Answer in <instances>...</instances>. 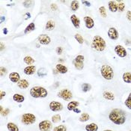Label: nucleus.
I'll return each instance as SVG.
<instances>
[{
	"instance_id": "1",
	"label": "nucleus",
	"mask_w": 131,
	"mask_h": 131,
	"mask_svg": "<svg viewBox=\"0 0 131 131\" xmlns=\"http://www.w3.org/2000/svg\"><path fill=\"white\" fill-rule=\"evenodd\" d=\"M109 119L117 125H122L126 121L124 112L119 109H114L109 114Z\"/></svg>"
},
{
	"instance_id": "2",
	"label": "nucleus",
	"mask_w": 131,
	"mask_h": 131,
	"mask_svg": "<svg viewBox=\"0 0 131 131\" xmlns=\"http://www.w3.org/2000/svg\"><path fill=\"white\" fill-rule=\"evenodd\" d=\"M106 41L102 37L99 35H95L93 38L91 43V47L93 49L98 52H103L106 49Z\"/></svg>"
},
{
	"instance_id": "3",
	"label": "nucleus",
	"mask_w": 131,
	"mask_h": 131,
	"mask_svg": "<svg viewBox=\"0 0 131 131\" xmlns=\"http://www.w3.org/2000/svg\"><path fill=\"white\" fill-rule=\"evenodd\" d=\"M30 95L34 98H44L47 97L48 91L41 86H34L30 89Z\"/></svg>"
},
{
	"instance_id": "4",
	"label": "nucleus",
	"mask_w": 131,
	"mask_h": 131,
	"mask_svg": "<svg viewBox=\"0 0 131 131\" xmlns=\"http://www.w3.org/2000/svg\"><path fill=\"white\" fill-rule=\"evenodd\" d=\"M101 76L106 80H111L114 77V71L110 65L103 64L101 68Z\"/></svg>"
},
{
	"instance_id": "5",
	"label": "nucleus",
	"mask_w": 131,
	"mask_h": 131,
	"mask_svg": "<svg viewBox=\"0 0 131 131\" xmlns=\"http://www.w3.org/2000/svg\"><path fill=\"white\" fill-rule=\"evenodd\" d=\"M36 121V117L34 114L25 113L22 116V122L26 125H30Z\"/></svg>"
},
{
	"instance_id": "6",
	"label": "nucleus",
	"mask_w": 131,
	"mask_h": 131,
	"mask_svg": "<svg viewBox=\"0 0 131 131\" xmlns=\"http://www.w3.org/2000/svg\"><path fill=\"white\" fill-rule=\"evenodd\" d=\"M84 56H82V55H79L77 56L74 60L73 61V65L75 67L76 69L79 70V71H82L84 68Z\"/></svg>"
},
{
	"instance_id": "7",
	"label": "nucleus",
	"mask_w": 131,
	"mask_h": 131,
	"mask_svg": "<svg viewBox=\"0 0 131 131\" xmlns=\"http://www.w3.org/2000/svg\"><path fill=\"white\" fill-rule=\"evenodd\" d=\"M57 96L64 101H70L72 98V92L67 89H64L58 92Z\"/></svg>"
},
{
	"instance_id": "8",
	"label": "nucleus",
	"mask_w": 131,
	"mask_h": 131,
	"mask_svg": "<svg viewBox=\"0 0 131 131\" xmlns=\"http://www.w3.org/2000/svg\"><path fill=\"white\" fill-rule=\"evenodd\" d=\"M38 127L40 131H50L52 128V123L48 120L40 121Z\"/></svg>"
},
{
	"instance_id": "9",
	"label": "nucleus",
	"mask_w": 131,
	"mask_h": 131,
	"mask_svg": "<svg viewBox=\"0 0 131 131\" xmlns=\"http://www.w3.org/2000/svg\"><path fill=\"white\" fill-rule=\"evenodd\" d=\"M115 52L117 54L118 56L121 58H124L127 56V52L126 49L122 46V45H117L115 47Z\"/></svg>"
},
{
	"instance_id": "10",
	"label": "nucleus",
	"mask_w": 131,
	"mask_h": 131,
	"mask_svg": "<svg viewBox=\"0 0 131 131\" xmlns=\"http://www.w3.org/2000/svg\"><path fill=\"white\" fill-rule=\"evenodd\" d=\"M50 109L52 112H60L63 110V105L60 102L57 101H52L50 103Z\"/></svg>"
},
{
	"instance_id": "11",
	"label": "nucleus",
	"mask_w": 131,
	"mask_h": 131,
	"mask_svg": "<svg viewBox=\"0 0 131 131\" xmlns=\"http://www.w3.org/2000/svg\"><path fill=\"white\" fill-rule=\"evenodd\" d=\"M107 34H108L109 38H110L111 40H118V38H119V34H118V31H117V29H116L115 28H114V27L110 28L109 30H108Z\"/></svg>"
},
{
	"instance_id": "12",
	"label": "nucleus",
	"mask_w": 131,
	"mask_h": 131,
	"mask_svg": "<svg viewBox=\"0 0 131 131\" xmlns=\"http://www.w3.org/2000/svg\"><path fill=\"white\" fill-rule=\"evenodd\" d=\"M38 40L42 45H48L51 42L50 38L46 34H42L39 35V37L38 38Z\"/></svg>"
},
{
	"instance_id": "13",
	"label": "nucleus",
	"mask_w": 131,
	"mask_h": 131,
	"mask_svg": "<svg viewBox=\"0 0 131 131\" xmlns=\"http://www.w3.org/2000/svg\"><path fill=\"white\" fill-rule=\"evenodd\" d=\"M84 22H85V27L89 29H91L94 26V22L91 17H89V16L84 17Z\"/></svg>"
},
{
	"instance_id": "14",
	"label": "nucleus",
	"mask_w": 131,
	"mask_h": 131,
	"mask_svg": "<svg viewBox=\"0 0 131 131\" xmlns=\"http://www.w3.org/2000/svg\"><path fill=\"white\" fill-rule=\"evenodd\" d=\"M71 20L73 26H74V28H76V29L80 28V20L79 19V17L77 15H75V14L71 15Z\"/></svg>"
},
{
	"instance_id": "15",
	"label": "nucleus",
	"mask_w": 131,
	"mask_h": 131,
	"mask_svg": "<svg viewBox=\"0 0 131 131\" xmlns=\"http://www.w3.org/2000/svg\"><path fill=\"white\" fill-rule=\"evenodd\" d=\"M8 77H9V80L12 82H14V83H17L20 80V73H17V72L10 73V74H9V76H8Z\"/></svg>"
},
{
	"instance_id": "16",
	"label": "nucleus",
	"mask_w": 131,
	"mask_h": 131,
	"mask_svg": "<svg viewBox=\"0 0 131 131\" xmlns=\"http://www.w3.org/2000/svg\"><path fill=\"white\" fill-rule=\"evenodd\" d=\"M36 71V67L35 65H30V66H28L26 68H24L23 70V72L25 74L28 75V76H30V75H32L35 73Z\"/></svg>"
},
{
	"instance_id": "17",
	"label": "nucleus",
	"mask_w": 131,
	"mask_h": 131,
	"mask_svg": "<svg viewBox=\"0 0 131 131\" xmlns=\"http://www.w3.org/2000/svg\"><path fill=\"white\" fill-rule=\"evenodd\" d=\"M109 9L111 12H117L118 11V3L115 1H110L108 3Z\"/></svg>"
},
{
	"instance_id": "18",
	"label": "nucleus",
	"mask_w": 131,
	"mask_h": 131,
	"mask_svg": "<svg viewBox=\"0 0 131 131\" xmlns=\"http://www.w3.org/2000/svg\"><path fill=\"white\" fill-rule=\"evenodd\" d=\"M17 86L21 89H26L29 87V82L26 80H20L17 82Z\"/></svg>"
},
{
	"instance_id": "19",
	"label": "nucleus",
	"mask_w": 131,
	"mask_h": 131,
	"mask_svg": "<svg viewBox=\"0 0 131 131\" xmlns=\"http://www.w3.org/2000/svg\"><path fill=\"white\" fill-rule=\"evenodd\" d=\"M56 71H58V73H59L61 74H64L68 71V68L65 67L63 64H57L56 65Z\"/></svg>"
},
{
	"instance_id": "20",
	"label": "nucleus",
	"mask_w": 131,
	"mask_h": 131,
	"mask_svg": "<svg viewBox=\"0 0 131 131\" xmlns=\"http://www.w3.org/2000/svg\"><path fill=\"white\" fill-rule=\"evenodd\" d=\"M103 97L108 101H114L115 100V95L113 93H112L110 91H105L103 93Z\"/></svg>"
},
{
	"instance_id": "21",
	"label": "nucleus",
	"mask_w": 131,
	"mask_h": 131,
	"mask_svg": "<svg viewBox=\"0 0 131 131\" xmlns=\"http://www.w3.org/2000/svg\"><path fill=\"white\" fill-rule=\"evenodd\" d=\"M79 105H80V103L78 101H71L68 104L67 108L69 111H73L74 109L78 108Z\"/></svg>"
},
{
	"instance_id": "22",
	"label": "nucleus",
	"mask_w": 131,
	"mask_h": 131,
	"mask_svg": "<svg viewBox=\"0 0 131 131\" xmlns=\"http://www.w3.org/2000/svg\"><path fill=\"white\" fill-rule=\"evenodd\" d=\"M86 131H97L98 130V126L95 123H91L89 124H87L85 127Z\"/></svg>"
},
{
	"instance_id": "23",
	"label": "nucleus",
	"mask_w": 131,
	"mask_h": 131,
	"mask_svg": "<svg viewBox=\"0 0 131 131\" xmlns=\"http://www.w3.org/2000/svg\"><path fill=\"white\" fill-rule=\"evenodd\" d=\"M122 80L126 83H131V72H125L122 75Z\"/></svg>"
},
{
	"instance_id": "24",
	"label": "nucleus",
	"mask_w": 131,
	"mask_h": 131,
	"mask_svg": "<svg viewBox=\"0 0 131 131\" xmlns=\"http://www.w3.org/2000/svg\"><path fill=\"white\" fill-rule=\"evenodd\" d=\"M35 29V24L34 23H31L26 26V28L25 29L24 33L25 34H29V33H30L31 31H33Z\"/></svg>"
},
{
	"instance_id": "25",
	"label": "nucleus",
	"mask_w": 131,
	"mask_h": 131,
	"mask_svg": "<svg viewBox=\"0 0 131 131\" xmlns=\"http://www.w3.org/2000/svg\"><path fill=\"white\" fill-rule=\"evenodd\" d=\"M13 100L17 103H23L25 101V97L20 94H14L13 95Z\"/></svg>"
},
{
	"instance_id": "26",
	"label": "nucleus",
	"mask_w": 131,
	"mask_h": 131,
	"mask_svg": "<svg viewBox=\"0 0 131 131\" xmlns=\"http://www.w3.org/2000/svg\"><path fill=\"white\" fill-rule=\"evenodd\" d=\"M55 26H56L55 23H54L53 21H52V20H49V21H47V23H46L45 29H46V30L52 31L55 29Z\"/></svg>"
},
{
	"instance_id": "27",
	"label": "nucleus",
	"mask_w": 131,
	"mask_h": 131,
	"mask_svg": "<svg viewBox=\"0 0 131 131\" xmlns=\"http://www.w3.org/2000/svg\"><path fill=\"white\" fill-rule=\"evenodd\" d=\"M7 128L9 131H19V127L12 122H9L7 124Z\"/></svg>"
},
{
	"instance_id": "28",
	"label": "nucleus",
	"mask_w": 131,
	"mask_h": 131,
	"mask_svg": "<svg viewBox=\"0 0 131 131\" xmlns=\"http://www.w3.org/2000/svg\"><path fill=\"white\" fill-rule=\"evenodd\" d=\"M80 8V2L78 1H76V0H73L72 1L71 3V9L73 11H76L79 9Z\"/></svg>"
},
{
	"instance_id": "29",
	"label": "nucleus",
	"mask_w": 131,
	"mask_h": 131,
	"mask_svg": "<svg viewBox=\"0 0 131 131\" xmlns=\"http://www.w3.org/2000/svg\"><path fill=\"white\" fill-rule=\"evenodd\" d=\"M90 118V116L88 113L86 112H84L82 113V115H80V117L79 118V121L80 122H86L87 121H89Z\"/></svg>"
},
{
	"instance_id": "30",
	"label": "nucleus",
	"mask_w": 131,
	"mask_h": 131,
	"mask_svg": "<svg viewBox=\"0 0 131 131\" xmlns=\"http://www.w3.org/2000/svg\"><path fill=\"white\" fill-rule=\"evenodd\" d=\"M23 61H24V62H25L26 64H29V66H30L31 64H34V63L35 62V60L33 58H31V56H26V57L23 59Z\"/></svg>"
},
{
	"instance_id": "31",
	"label": "nucleus",
	"mask_w": 131,
	"mask_h": 131,
	"mask_svg": "<svg viewBox=\"0 0 131 131\" xmlns=\"http://www.w3.org/2000/svg\"><path fill=\"white\" fill-rule=\"evenodd\" d=\"M99 13L101 15V17H103V18H106L107 17V14H106V9L104 6H101L99 8Z\"/></svg>"
},
{
	"instance_id": "32",
	"label": "nucleus",
	"mask_w": 131,
	"mask_h": 131,
	"mask_svg": "<svg viewBox=\"0 0 131 131\" xmlns=\"http://www.w3.org/2000/svg\"><path fill=\"white\" fill-rule=\"evenodd\" d=\"M124 104H125V106L127 107V109L131 110V93L129 94L127 98V99L125 100V101H124Z\"/></svg>"
},
{
	"instance_id": "33",
	"label": "nucleus",
	"mask_w": 131,
	"mask_h": 131,
	"mask_svg": "<svg viewBox=\"0 0 131 131\" xmlns=\"http://www.w3.org/2000/svg\"><path fill=\"white\" fill-rule=\"evenodd\" d=\"M82 91L84 92H87V91L91 90V85L89 84V83H83L82 85Z\"/></svg>"
},
{
	"instance_id": "34",
	"label": "nucleus",
	"mask_w": 131,
	"mask_h": 131,
	"mask_svg": "<svg viewBox=\"0 0 131 131\" xmlns=\"http://www.w3.org/2000/svg\"><path fill=\"white\" fill-rule=\"evenodd\" d=\"M47 74V71L45 68H40L38 71V77H45L46 75Z\"/></svg>"
},
{
	"instance_id": "35",
	"label": "nucleus",
	"mask_w": 131,
	"mask_h": 131,
	"mask_svg": "<svg viewBox=\"0 0 131 131\" xmlns=\"http://www.w3.org/2000/svg\"><path fill=\"white\" fill-rule=\"evenodd\" d=\"M74 38H75V39L77 40V41L79 43L82 44V43H84V39H83L82 36L81 35H80V34H76V35H74Z\"/></svg>"
},
{
	"instance_id": "36",
	"label": "nucleus",
	"mask_w": 131,
	"mask_h": 131,
	"mask_svg": "<svg viewBox=\"0 0 131 131\" xmlns=\"http://www.w3.org/2000/svg\"><path fill=\"white\" fill-rule=\"evenodd\" d=\"M117 3H118V10H119V11L121 12H123L125 9V4L123 3L121 1L117 2Z\"/></svg>"
},
{
	"instance_id": "37",
	"label": "nucleus",
	"mask_w": 131,
	"mask_h": 131,
	"mask_svg": "<svg viewBox=\"0 0 131 131\" xmlns=\"http://www.w3.org/2000/svg\"><path fill=\"white\" fill-rule=\"evenodd\" d=\"M61 121V115L59 114H56V115H54L52 117V121L53 123H58Z\"/></svg>"
},
{
	"instance_id": "38",
	"label": "nucleus",
	"mask_w": 131,
	"mask_h": 131,
	"mask_svg": "<svg viewBox=\"0 0 131 131\" xmlns=\"http://www.w3.org/2000/svg\"><path fill=\"white\" fill-rule=\"evenodd\" d=\"M53 131H67V127L64 125H59L54 127Z\"/></svg>"
},
{
	"instance_id": "39",
	"label": "nucleus",
	"mask_w": 131,
	"mask_h": 131,
	"mask_svg": "<svg viewBox=\"0 0 131 131\" xmlns=\"http://www.w3.org/2000/svg\"><path fill=\"white\" fill-rule=\"evenodd\" d=\"M32 4V1H25L23 5L25 8H29L31 6V5Z\"/></svg>"
},
{
	"instance_id": "40",
	"label": "nucleus",
	"mask_w": 131,
	"mask_h": 131,
	"mask_svg": "<svg viewBox=\"0 0 131 131\" xmlns=\"http://www.w3.org/2000/svg\"><path fill=\"white\" fill-rule=\"evenodd\" d=\"M7 73V70L5 68H3V67H1L0 68V74H1V77H3L4 74H6Z\"/></svg>"
},
{
	"instance_id": "41",
	"label": "nucleus",
	"mask_w": 131,
	"mask_h": 131,
	"mask_svg": "<svg viewBox=\"0 0 131 131\" xmlns=\"http://www.w3.org/2000/svg\"><path fill=\"white\" fill-rule=\"evenodd\" d=\"M9 113H10V110L9 109H5L4 111L2 112V113H1V115L2 116H7Z\"/></svg>"
},
{
	"instance_id": "42",
	"label": "nucleus",
	"mask_w": 131,
	"mask_h": 131,
	"mask_svg": "<svg viewBox=\"0 0 131 131\" xmlns=\"http://www.w3.org/2000/svg\"><path fill=\"white\" fill-rule=\"evenodd\" d=\"M62 51H63V49H62V47H57V49H56V52H57V54H59V55H61V54H62Z\"/></svg>"
},
{
	"instance_id": "43",
	"label": "nucleus",
	"mask_w": 131,
	"mask_h": 131,
	"mask_svg": "<svg viewBox=\"0 0 131 131\" xmlns=\"http://www.w3.org/2000/svg\"><path fill=\"white\" fill-rule=\"evenodd\" d=\"M127 20H129V21H130L131 22V11L130 10H128V11L127 12Z\"/></svg>"
},
{
	"instance_id": "44",
	"label": "nucleus",
	"mask_w": 131,
	"mask_h": 131,
	"mask_svg": "<svg viewBox=\"0 0 131 131\" xmlns=\"http://www.w3.org/2000/svg\"><path fill=\"white\" fill-rule=\"evenodd\" d=\"M50 8H51V9L53 10H56L57 9H58V6H57L56 4H52V5H50Z\"/></svg>"
},
{
	"instance_id": "45",
	"label": "nucleus",
	"mask_w": 131,
	"mask_h": 131,
	"mask_svg": "<svg viewBox=\"0 0 131 131\" xmlns=\"http://www.w3.org/2000/svg\"><path fill=\"white\" fill-rule=\"evenodd\" d=\"M82 2L83 5H85L87 6V7H90V6H91V3H90L89 2H88V1H82Z\"/></svg>"
},
{
	"instance_id": "46",
	"label": "nucleus",
	"mask_w": 131,
	"mask_h": 131,
	"mask_svg": "<svg viewBox=\"0 0 131 131\" xmlns=\"http://www.w3.org/2000/svg\"><path fill=\"white\" fill-rule=\"evenodd\" d=\"M5 95H6L5 91H1V94H0V99H1V100H2V99H3V97H4Z\"/></svg>"
},
{
	"instance_id": "47",
	"label": "nucleus",
	"mask_w": 131,
	"mask_h": 131,
	"mask_svg": "<svg viewBox=\"0 0 131 131\" xmlns=\"http://www.w3.org/2000/svg\"><path fill=\"white\" fill-rule=\"evenodd\" d=\"M73 111L75 113H80V112H81V110H79L78 108H76V109H74Z\"/></svg>"
},
{
	"instance_id": "48",
	"label": "nucleus",
	"mask_w": 131,
	"mask_h": 131,
	"mask_svg": "<svg viewBox=\"0 0 131 131\" xmlns=\"http://www.w3.org/2000/svg\"><path fill=\"white\" fill-rule=\"evenodd\" d=\"M4 48H5L4 44H3L2 43H1V50H4Z\"/></svg>"
},
{
	"instance_id": "49",
	"label": "nucleus",
	"mask_w": 131,
	"mask_h": 131,
	"mask_svg": "<svg viewBox=\"0 0 131 131\" xmlns=\"http://www.w3.org/2000/svg\"><path fill=\"white\" fill-rule=\"evenodd\" d=\"M3 32H4V34H7L8 33V31H7V29H4V31H3Z\"/></svg>"
},
{
	"instance_id": "50",
	"label": "nucleus",
	"mask_w": 131,
	"mask_h": 131,
	"mask_svg": "<svg viewBox=\"0 0 131 131\" xmlns=\"http://www.w3.org/2000/svg\"><path fill=\"white\" fill-rule=\"evenodd\" d=\"M4 19H5V18H4V17H1V23H2V22H3Z\"/></svg>"
},
{
	"instance_id": "51",
	"label": "nucleus",
	"mask_w": 131,
	"mask_h": 131,
	"mask_svg": "<svg viewBox=\"0 0 131 131\" xmlns=\"http://www.w3.org/2000/svg\"><path fill=\"white\" fill-rule=\"evenodd\" d=\"M0 109H1V113H2V112H3V107H2V106H1Z\"/></svg>"
},
{
	"instance_id": "52",
	"label": "nucleus",
	"mask_w": 131,
	"mask_h": 131,
	"mask_svg": "<svg viewBox=\"0 0 131 131\" xmlns=\"http://www.w3.org/2000/svg\"><path fill=\"white\" fill-rule=\"evenodd\" d=\"M103 131H113V130H103Z\"/></svg>"
},
{
	"instance_id": "53",
	"label": "nucleus",
	"mask_w": 131,
	"mask_h": 131,
	"mask_svg": "<svg viewBox=\"0 0 131 131\" xmlns=\"http://www.w3.org/2000/svg\"><path fill=\"white\" fill-rule=\"evenodd\" d=\"M130 131H131V130H130Z\"/></svg>"
}]
</instances>
